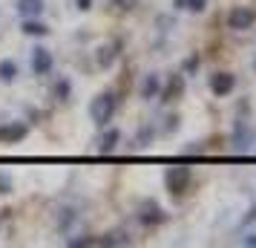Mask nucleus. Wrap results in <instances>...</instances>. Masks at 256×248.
Here are the masks:
<instances>
[{
    "instance_id": "f3484780",
    "label": "nucleus",
    "mask_w": 256,
    "mask_h": 248,
    "mask_svg": "<svg viewBox=\"0 0 256 248\" xmlns=\"http://www.w3.org/2000/svg\"><path fill=\"white\" fill-rule=\"evenodd\" d=\"M9 190H12V179L6 173H0V193H9Z\"/></svg>"
},
{
    "instance_id": "0eeeda50",
    "label": "nucleus",
    "mask_w": 256,
    "mask_h": 248,
    "mask_svg": "<svg viewBox=\"0 0 256 248\" xmlns=\"http://www.w3.org/2000/svg\"><path fill=\"white\" fill-rule=\"evenodd\" d=\"M26 136V124L24 121H12L6 127H0V142H20Z\"/></svg>"
},
{
    "instance_id": "7ed1b4c3",
    "label": "nucleus",
    "mask_w": 256,
    "mask_h": 248,
    "mask_svg": "<svg viewBox=\"0 0 256 248\" xmlns=\"http://www.w3.org/2000/svg\"><path fill=\"white\" fill-rule=\"evenodd\" d=\"M164 182H167V190L170 193H184L187 190V182H190V167H170L164 173Z\"/></svg>"
},
{
    "instance_id": "9d476101",
    "label": "nucleus",
    "mask_w": 256,
    "mask_h": 248,
    "mask_svg": "<svg viewBox=\"0 0 256 248\" xmlns=\"http://www.w3.org/2000/svg\"><path fill=\"white\" fill-rule=\"evenodd\" d=\"M24 35H32V38H44V35H49V26L38 24V21H32V18H24Z\"/></svg>"
},
{
    "instance_id": "423d86ee",
    "label": "nucleus",
    "mask_w": 256,
    "mask_h": 248,
    "mask_svg": "<svg viewBox=\"0 0 256 248\" xmlns=\"http://www.w3.org/2000/svg\"><path fill=\"white\" fill-rule=\"evenodd\" d=\"M138 219L144 225H158V222H164V213L158 211L156 202H144V205L138 208Z\"/></svg>"
},
{
    "instance_id": "20e7f679",
    "label": "nucleus",
    "mask_w": 256,
    "mask_h": 248,
    "mask_svg": "<svg viewBox=\"0 0 256 248\" xmlns=\"http://www.w3.org/2000/svg\"><path fill=\"white\" fill-rule=\"evenodd\" d=\"M52 52H49L46 47H35L32 49V70H35V75H49L52 72Z\"/></svg>"
},
{
    "instance_id": "39448f33",
    "label": "nucleus",
    "mask_w": 256,
    "mask_h": 248,
    "mask_svg": "<svg viewBox=\"0 0 256 248\" xmlns=\"http://www.w3.org/2000/svg\"><path fill=\"white\" fill-rule=\"evenodd\" d=\"M233 87H236V78H233L230 72H216V75H210V90L213 95H228L233 93Z\"/></svg>"
},
{
    "instance_id": "9b49d317",
    "label": "nucleus",
    "mask_w": 256,
    "mask_h": 248,
    "mask_svg": "<svg viewBox=\"0 0 256 248\" xmlns=\"http://www.w3.org/2000/svg\"><path fill=\"white\" fill-rule=\"evenodd\" d=\"M118 49H121V47H118L116 41H112V44H106V47L101 49V55H98V67H110V64H112V58L118 55Z\"/></svg>"
},
{
    "instance_id": "dca6fc26",
    "label": "nucleus",
    "mask_w": 256,
    "mask_h": 248,
    "mask_svg": "<svg viewBox=\"0 0 256 248\" xmlns=\"http://www.w3.org/2000/svg\"><path fill=\"white\" fill-rule=\"evenodd\" d=\"M112 6H116V9H136L138 0H112Z\"/></svg>"
},
{
    "instance_id": "6ab92c4d",
    "label": "nucleus",
    "mask_w": 256,
    "mask_h": 248,
    "mask_svg": "<svg viewBox=\"0 0 256 248\" xmlns=\"http://www.w3.org/2000/svg\"><path fill=\"white\" fill-rule=\"evenodd\" d=\"M242 242H244V245H250V248H254V245H256V234H250V236H244Z\"/></svg>"
},
{
    "instance_id": "a211bd4d",
    "label": "nucleus",
    "mask_w": 256,
    "mask_h": 248,
    "mask_svg": "<svg viewBox=\"0 0 256 248\" xmlns=\"http://www.w3.org/2000/svg\"><path fill=\"white\" fill-rule=\"evenodd\" d=\"M90 6H92V0H78V9H81V12H86Z\"/></svg>"
},
{
    "instance_id": "f8f14e48",
    "label": "nucleus",
    "mask_w": 256,
    "mask_h": 248,
    "mask_svg": "<svg viewBox=\"0 0 256 248\" xmlns=\"http://www.w3.org/2000/svg\"><path fill=\"white\" fill-rule=\"evenodd\" d=\"M158 75H147L144 78V84H141V98H152V95L158 93Z\"/></svg>"
},
{
    "instance_id": "4468645a",
    "label": "nucleus",
    "mask_w": 256,
    "mask_h": 248,
    "mask_svg": "<svg viewBox=\"0 0 256 248\" xmlns=\"http://www.w3.org/2000/svg\"><path fill=\"white\" fill-rule=\"evenodd\" d=\"M118 139H121V133H118V130H106V136L101 139V150H104V153H110V150H116Z\"/></svg>"
},
{
    "instance_id": "f257e3e1",
    "label": "nucleus",
    "mask_w": 256,
    "mask_h": 248,
    "mask_svg": "<svg viewBox=\"0 0 256 248\" xmlns=\"http://www.w3.org/2000/svg\"><path fill=\"white\" fill-rule=\"evenodd\" d=\"M116 107H118L116 93H101L92 101V107H90V116H92V121L98 127H106L110 118H112V113H116Z\"/></svg>"
},
{
    "instance_id": "2eb2a0df",
    "label": "nucleus",
    "mask_w": 256,
    "mask_h": 248,
    "mask_svg": "<svg viewBox=\"0 0 256 248\" xmlns=\"http://www.w3.org/2000/svg\"><path fill=\"white\" fill-rule=\"evenodd\" d=\"M204 6H208V0H184V9H190V12H204Z\"/></svg>"
},
{
    "instance_id": "f03ea898",
    "label": "nucleus",
    "mask_w": 256,
    "mask_h": 248,
    "mask_svg": "<svg viewBox=\"0 0 256 248\" xmlns=\"http://www.w3.org/2000/svg\"><path fill=\"white\" fill-rule=\"evenodd\" d=\"M256 24V9H250V6H236V9H230V15H228V26L230 29H250V26Z\"/></svg>"
},
{
    "instance_id": "1a4fd4ad",
    "label": "nucleus",
    "mask_w": 256,
    "mask_h": 248,
    "mask_svg": "<svg viewBox=\"0 0 256 248\" xmlns=\"http://www.w3.org/2000/svg\"><path fill=\"white\" fill-rule=\"evenodd\" d=\"M182 87H184V78L182 75H173L167 87H162V101H176L182 95Z\"/></svg>"
},
{
    "instance_id": "6e6552de",
    "label": "nucleus",
    "mask_w": 256,
    "mask_h": 248,
    "mask_svg": "<svg viewBox=\"0 0 256 248\" xmlns=\"http://www.w3.org/2000/svg\"><path fill=\"white\" fill-rule=\"evenodd\" d=\"M44 9H46L44 0H18V12L24 15V18H40Z\"/></svg>"
},
{
    "instance_id": "ddd939ff",
    "label": "nucleus",
    "mask_w": 256,
    "mask_h": 248,
    "mask_svg": "<svg viewBox=\"0 0 256 248\" xmlns=\"http://www.w3.org/2000/svg\"><path fill=\"white\" fill-rule=\"evenodd\" d=\"M14 75H18V64L14 61H0V81H12Z\"/></svg>"
}]
</instances>
